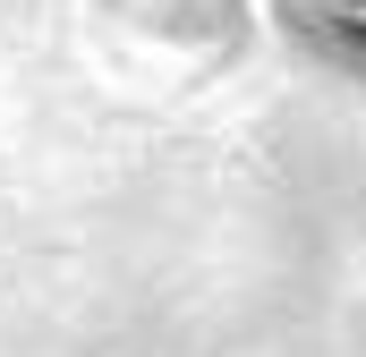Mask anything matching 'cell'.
I'll return each instance as SVG.
<instances>
[{"mask_svg":"<svg viewBox=\"0 0 366 357\" xmlns=\"http://www.w3.org/2000/svg\"><path fill=\"white\" fill-rule=\"evenodd\" d=\"M307 9H324V17H341V26H366V0H307Z\"/></svg>","mask_w":366,"mask_h":357,"instance_id":"cell-1","label":"cell"}]
</instances>
